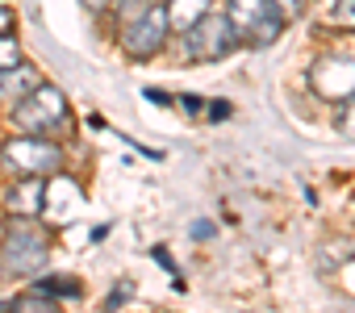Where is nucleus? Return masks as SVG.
Returning <instances> with one entry per match:
<instances>
[{
	"label": "nucleus",
	"mask_w": 355,
	"mask_h": 313,
	"mask_svg": "<svg viewBox=\"0 0 355 313\" xmlns=\"http://www.w3.org/2000/svg\"><path fill=\"white\" fill-rule=\"evenodd\" d=\"M167 34H171L167 5H146L134 21H125V38H121V46H125L130 59H150V55L167 42Z\"/></svg>",
	"instance_id": "423d86ee"
},
{
	"label": "nucleus",
	"mask_w": 355,
	"mask_h": 313,
	"mask_svg": "<svg viewBox=\"0 0 355 313\" xmlns=\"http://www.w3.org/2000/svg\"><path fill=\"white\" fill-rule=\"evenodd\" d=\"M230 26H234V34L243 38V42H251V46H268V42H276L280 38V30H284V13L272 5V0H230Z\"/></svg>",
	"instance_id": "7ed1b4c3"
},
{
	"label": "nucleus",
	"mask_w": 355,
	"mask_h": 313,
	"mask_svg": "<svg viewBox=\"0 0 355 313\" xmlns=\"http://www.w3.org/2000/svg\"><path fill=\"white\" fill-rule=\"evenodd\" d=\"M209 109H214V117H218V121H222V117H230V105H226V100H218V105H209Z\"/></svg>",
	"instance_id": "4be33fe9"
},
{
	"label": "nucleus",
	"mask_w": 355,
	"mask_h": 313,
	"mask_svg": "<svg viewBox=\"0 0 355 313\" xmlns=\"http://www.w3.org/2000/svg\"><path fill=\"white\" fill-rule=\"evenodd\" d=\"M34 288L46 292V296H55V301H59V296H71V301L84 296V284H80V280H67V276H63V280H38Z\"/></svg>",
	"instance_id": "9d476101"
},
{
	"label": "nucleus",
	"mask_w": 355,
	"mask_h": 313,
	"mask_svg": "<svg viewBox=\"0 0 355 313\" xmlns=\"http://www.w3.org/2000/svg\"><path fill=\"white\" fill-rule=\"evenodd\" d=\"M155 259H159V263H163V267H167V271H171V276H180V271H175V263H171V255H167V251H163V247H155Z\"/></svg>",
	"instance_id": "a211bd4d"
},
{
	"label": "nucleus",
	"mask_w": 355,
	"mask_h": 313,
	"mask_svg": "<svg viewBox=\"0 0 355 313\" xmlns=\"http://www.w3.org/2000/svg\"><path fill=\"white\" fill-rule=\"evenodd\" d=\"M0 163H5L13 176H51L63 163V150L55 142H46L42 134H21V138L5 142Z\"/></svg>",
	"instance_id": "20e7f679"
},
{
	"label": "nucleus",
	"mask_w": 355,
	"mask_h": 313,
	"mask_svg": "<svg viewBox=\"0 0 355 313\" xmlns=\"http://www.w3.org/2000/svg\"><path fill=\"white\" fill-rule=\"evenodd\" d=\"M146 100H155V105H167L171 96H167V92H159V88H146Z\"/></svg>",
	"instance_id": "412c9836"
},
{
	"label": "nucleus",
	"mask_w": 355,
	"mask_h": 313,
	"mask_svg": "<svg viewBox=\"0 0 355 313\" xmlns=\"http://www.w3.org/2000/svg\"><path fill=\"white\" fill-rule=\"evenodd\" d=\"M42 201H46V180L42 176H21L5 193V209L17 213V217H38L42 213Z\"/></svg>",
	"instance_id": "6e6552de"
},
{
	"label": "nucleus",
	"mask_w": 355,
	"mask_h": 313,
	"mask_svg": "<svg viewBox=\"0 0 355 313\" xmlns=\"http://www.w3.org/2000/svg\"><path fill=\"white\" fill-rule=\"evenodd\" d=\"M0 34H13V9L0 5Z\"/></svg>",
	"instance_id": "f3484780"
},
{
	"label": "nucleus",
	"mask_w": 355,
	"mask_h": 313,
	"mask_svg": "<svg viewBox=\"0 0 355 313\" xmlns=\"http://www.w3.org/2000/svg\"><path fill=\"white\" fill-rule=\"evenodd\" d=\"M343 109H338V129L347 134V138H355V92L347 96V100H338Z\"/></svg>",
	"instance_id": "ddd939ff"
},
{
	"label": "nucleus",
	"mask_w": 355,
	"mask_h": 313,
	"mask_svg": "<svg viewBox=\"0 0 355 313\" xmlns=\"http://www.w3.org/2000/svg\"><path fill=\"white\" fill-rule=\"evenodd\" d=\"M180 105H184L189 113H201V109H205V100H201V96H180Z\"/></svg>",
	"instance_id": "6ab92c4d"
},
{
	"label": "nucleus",
	"mask_w": 355,
	"mask_h": 313,
	"mask_svg": "<svg viewBox=\"0 0 355 313\" xmlns=\"http://www.w3.org/2000/svg\"><path fill=\"white\" fill-rule=\"evenodd\" d=\"M117 9H121V17H125V21H134V17L146 9V0H117Z\"/></svg>",
	"instance_id": "2eb2a0df"
},
{
	"label": "nucleus",
	"mask_w": 355,
	"mask_h": 313,
	"mask_svg": "<svg viewBox=\"0 0 355 313\" xmlns=\"http://www.w3.org/2000/svg\"><path fill=\"white\" fill-rule=\"evenodd\" d=\"M46 234L34 226V217H17L9 213L5 226V247H0V267L13 271V276H34L46 267Z\"/></svg>",
	"instance_id": "f257e3e1"
},
{
	"label": "nucleus",
	"mask_w": 355,
	"mask_h": 313,
	"mask_svg": "<svg viewBox=\"0 0 355 313\" xmlns=\"http://www.w3.org/2000/svg\"><path fill=\"white\" fill-rule=\"evenodd\" d=\"M330 26H338V30H355V0H334Z\"/></svg>",
	"instance_id": "9b49d317"
},
{
	"label": "nucleus",
	"mask_w": 355,
	"mask_h": 313,
	"mask_svg": "<svg viewBox=\"0 0 355 313\" xmlns=\"http://www.w3.org/2000/svg\"><path fill=\"white\" fill-rule=\"evenodd\" d=\"M21 63V46L13 34H0V67H17Z\"/></svg>",
	"instance_id": "f8f14e48"
},
{
	"label": "nucleus",
	"mask_w": 355,
	"mask_h": 313,
	"mask_svg": "<svg viewBox=\"0 0 355 313\" xmlns=\"http://www.w3.org/2000/svg\"><path fill=\"white\" fill-rule=\"evenodd\" d=\"M13 105H17L13 121L21 129H30V134H51V129L67 125V100H63V92L55 84H38L26 96H17Z\"/></svg>",
	"instance_id": "f03ea898"
},
{
	"label": "nucleus",
	"mask_w": 355,
	"mask_h": 313,
	"mask_svg": "<svg viewBox=\"0 0 355 313\" xmlns=\"http://www.w3.org/2000/svg\"><path fill=\"white\" fill-rule=\"evenodd\" d=\"M272 5H276L284 17H301V13H305V0H272Z\"/></svg>",
	"instance_id": "4468645a"
},
{
	"label": "nucleus",
	"mask_w": 355,
	"mask_h": 313,
	"mask_svg": "<svg viewBox=\"0 0 355 313\" xmlns=\"http://www.w3.org/2000/svg\"><path fill=\"white\" fill-rule=\"evenodd\" d=\"M313 88L318 96L326 100H347L355 92V59H343V55H330L313 67Z\"/></svg>",
	"instance_id": "0eeeda50"
},
{
	"label": "nucleus",
	"mask_w": 355,
	"mask_h": 313,
	"mask_svg": "<svg viewBox=\"0 0 355 313\" xmlns=\"http://www.w3.org/2000/svg\"><path fill=\"white\" fill-rule=\"evenodd\" d=\"M214 0H167V21L171 30H189L201 13H209Z\"/></svg>",
	"instance_id": "1a4fd4ad"
},
{
	"label": "nucleus",
	"mask_w": 355,
	"mask_h": 313,
	"mask_svg": "<svg viewBox=\"0 0 355 313\" xmlns=\"http://www.w3.org/2000/svg\"><path fill=\"white\" fill-rule=\"evenodd\" d=\"M180 34H184V59H222V55H230L239 46V34H234L230 17L226 13H214V9L201 13Z\"/></svg>",
	"instance_id": "39448f33"
},
{
	"label": "nucleus",
	"mask_w": 355,
	"mask_h": 313,
	"mask_svg": "<svg viewBox=\"0 0 355 313\" xmlns=\"http://www.w3.org/2000/svg\"><path fill=\"white\" fill-rule=\"evenodd\" d=\"M80 5H84V9H92V13H101V9H109V5H113V0H80Z\"/></svg>",
	"instance_id": "aec40b11"
},
{
	"label": "nucleus",
	"mask_w": 355,
	"mask_h": 313,
	"mask_svg": "<svg viewBox=\"0 0 355 313\" xmlns=\"http://www.w3.org/2000/svg\"><path fill=\"white\" fill-rule=\"evenodd\" d=\"M189 234L205 242V238H214V234H218V226H214V222H193V226H189Z\"/></svg>",
	"instance_id": "dca6fc26"
}]
</instances>
